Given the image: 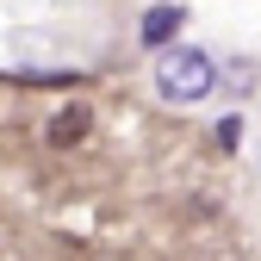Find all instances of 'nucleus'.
Here are the masks:
<instances>
[{
    "label": "nucleus",
    "mask_w": 261,
    "mask_h": 261,
    "mask_svg": "<svg viewBox=\"0 0 261 261\" xmlns=\"http://www.w3.org/2000/svg\"><path fill=\"white\" fill-rule=\"evenodd\" d=\"M212 87H218V62L199 50V44H168L155 62V93L168 106H199L212 100Z\"/></svg>",
    "instance_id": "obj_1"
},
{
    "label": "nucleus",
    "mask_w": 261,
    "mask_h": 261,
    "mask_svg": "<svg viewBox=\"0 0 261 261\" xmlns=\"http://www.w3.org/2000/svg\"><path fill=\"white\" fill-rule=\"evenodd\" d=\"M180 25H187V7H180V0H162V7H149L143 13V25H137V38H143V50H168L174 38H180Z\"/></svg>",
    "instance_id": "obj_2"
},
{
    "label": "nucleus",
    "mask_w": 261,
    "mask_h": 261,
    "mask_svg": "<svg viewBox=\"0 0 261 261\" xmlns=\"http://www.w3.org/2000/svg\"><path fill=\"white\" fill-rule=\"evenodd\" d=\"M81 130H87V112L69 106V112H56V118H50V143H56V149H69V143H81Z\"/></svg>",
    "instance_id": "obj_3"
},
{
    "label": "nucleus",
    "mask_w": 261,
    "mask_h": 261,
    "mask_svg": "<svg viewBox=\"0 0 261 261\" xmlns=\"http://www.w3.org/2000/svg\"><path fill=\"white\" fill-rule=\"evenodd\" d=\"M212 130H218V149H230V155H237V143H243V118L230 112V118H218Z\"/></svg>",
    "instance_id": "obj_4"
}]
</instances>
